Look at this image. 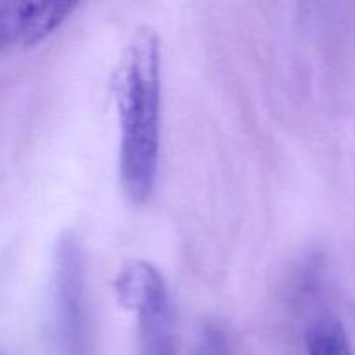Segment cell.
Here are the masks:
<instances>
[{
  "label": "cell",
  "mask_w": 355,
  "mask_h": 355,
  "mask_svg": "<svg viewBox=\"0 0 355 355\" xmlns=\"http://www.w3.org/2000/svg\"><path fill=\"white\" fill-rule=\"evenodd\" d=\"M83 253L76 234L66 231L59 238L54 253L52 277V309L54 326L62 347L76 350L85 326V279H83Z\"/></svg>",
  "instance_id": "cell-3"
},
{
  "label": "cell",
  "mask_w": 355,
  "mask_h": 355,
  "mask_svg": "<svg viewBox=\"0 0 355 355\" xmlns=\"http://www.w3.org/2000/svg\"><path fill=\"white\" fill-rule=\"evenodd\" d=\"M309 355H352L345 328L336 318H319L309 326L307 336Z\"/></svg>",
  "instance_id": "cell-4"
},
{
  "label": "cell",
  "mask_w": 355,
  "mask_h": 355,
  "mask_svg": "<svg viewBox=\"0 0 355 355\" xmlns=\"http://www.w3.org/2000/svg\"><path fill=\"white\" fill-rule=\"evenodd\" d=\"M120 120V179L134 203L153 194L162 139V55L151 28L132 35L114 78Z\"/></svg>",
  "instance_id": "cell-1"
},
{
  "label": "cell",
  "mask_w": 355,
  "mask_h": 355,
  "mask_svg": "<svg viewBox=\"0 0 355 355\" xmlns=\"http://www.w3.org/2000/svg\"><path fill=\"white\" fill-rule=\"evenodd\" d=\"M114 291L137 314L141 355H175V319L163 274L151 262L132 260L118 272Z\"/></svg>",
  "instance_id": "cell-2"
}]
</instances>
